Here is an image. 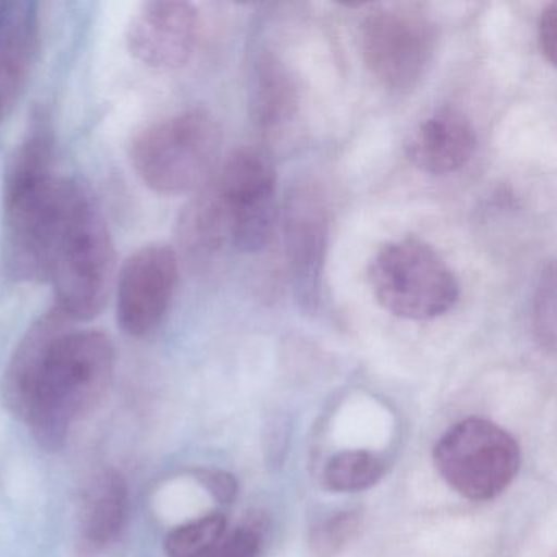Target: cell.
Instances as JSON below:
<instances>
[{"instance_id": "cell-3", "label": "cell", "mask_w": 557, "mask_h": 557, "mask_svg": "<svg viewBox=\"0 0 557 557\" xmlns=\"http://www.w3.org/2000/svg\"><path fill=\"white\" fill-rule=\"evenodd\" d=\"M115 262V244L96 195L86 182L64 178L48 282L54 286V306L73 324L102 314Z\"/></svg>"}, {"instance_id": "cell-23", "label": "cell", "mask_w": 557, "mask_h": 557, "mask_svg": "<svg viewBox=\"0 0 557 557\" xmlns=\"http://www.w3.org/2000/svg\"><path fill=\"white\" fill-rule=\"evenodd\" d=\"M537 45L541 53L546 58L550 66H556L557 60V2H550L543 12H541L540 22H537Z\"/></svg>"}, {"instance_id": "cell-8", "label": "cell", "mask_w": 557, "mask_h": 557, "mask_svg": "<svg viewBox=\"0 0 557 557\" xmlns=\"http://www.w3.org/2000/svg\"><path fill=\"white\" fill-rule=\"evenodd\" d=\"M226 221L227 240L244 253L260 252L276 218V171L263 149L244 146L211 182Z\"/></svg>"}, {"instance_id": "cell-20", "label": "cell", "mask_w": 557, "mask_h": 557, "mask_svg": "<svg viewBox=\"0 0 557 557\" xmlns=\"http://www.w3.org/2000/svg\"><path fill=\"white\" fill-rule=\"evenodd\" d=\"M533 327L537 342L554 351L556 347V267L547 263L541 273L533 299Z\"/></svg>"}, {"instance_id": "cell-11", "label": "cell", "mask_w": 557, "mask_h": 557, "mask_svg": "<svg viewBox=\"0 0 557 557\" xmlns=\"http://www.w3.org/2000/svg\"><path fill=\"white\" fill-rule=\"evenodd\" d=\"M200 38V12L184 0L139 5L126 27L128 53L143 66L175 71L187 66Z\"/></svg>"}, {"instance_id": "cell-12", "label": "cell", "mask_w": 557, "mask_h": 557, "mask_svg": "<svg viewBox=\"0 0 557 557\" xmlns=\"http://www.w3.org/2000/svg\"><path fill=\"white\" fill-rule=\"evenodd\" d=\"M40 51L38 5L28 0L0 4V123L12 115L34 74Z\"/></svg>"}, {"instance_id": "cell-15", "label": "cell", "mask_w": 557, "mask_h": 557, "mask_svg": "<svg viewBox=\"0 0 557 557\" xmlns=\"http://www.w3.org/2000/svg\"><path fill=\"white\" fill-rule=\"evenodd\" d=\"M129 491L126 479L107 469L90 488L84 507V536L90 546L102 549L122 533L128 517Z\"/></svg>"}, {"instance_id": "cell-10", "label": "cell", "mask_w": 557, "mask_h": 557, "mask_svg": "<svg viewBox=\"0 0 557 557\" xmlns=\"http://www.w3.org/2000/svg\"><path fill=\"white\" fill-rule=\"evenodd\" d=\"M289 276L299 306L318 308L329 243V211L321 191L312 184L289 190L283 210Z\"/></svg>"}, {"instance_id": "cell-1", "label": "cell", "mask_w": 557, "mask_h": 557, "mask_svg": "<svg viewBox=\"0 0 557 557\" xmlns=\"http://www.w3.org/2000/svg\"><path fill=\"white\" fill-rule=\"evenodd\" d=\"M50 115L38 110L4 175L2 265L18 283L48 282L63 205L64 178L54 168Z\"/></svg>"}, {"instance_id": "cell-21", "label": "cell", "mask_w": 557, "mask_h": 557, "mask_svg": "<svg viewBox=\"0 0 557 557\" xmlns=\"http://www.w3.org/2000/svg\"><path fill=\"white\" fill-rule=\"evenodd\" d=\"M262 547V524L247 521L223 537L207 557H260Z\"/></svg>"}, {"instance_id": "cell-17", "label": "cell", "mask_w": 557, "mask_h": 557, "mask_svg": "<svg viewBox=\"0 0 557 557\" xmlns=\"http://www.w3.org/2000/svg\"><path fill=\"white\" fill-rule=\"evenodd\" d=\"M386 459L367 449H347L329 459L324 484L338 494H354L376 485L386 474Z\"/></svg>"}, {"instance_id": "cell-13", "label": "cell", "mask_w": 557, "mask_h": 557, "mask_svg": "<svg viewBox=\"0 0 557 557\" xmlns=\"http://www.w3.org/2000/svg\"><path fill=\"white\" fill-rule=\"evenodd\" d=\"M475 146L478 136L471 120L461 110L443 107L413 129L406 154L410 164L425 174L449 175L471 161Z\"/></svg>"}, {"instance_id": "cell-14", "label": "cell", "mask_w": 557, "mask_h": 557, "mask_svg": "<svg viewBox=\"0 0 557 557\" xmlns=\"http://www.w3.org/2000/svg\"><path fill=\"white\" fill-rule=\"evenodd\" d=\"M299 106V89L292 71L272 54L253 67L250 115L260 129H276L292 122Z\"/></svg>"}, {"instance_id": "cell-16", "label": "cell", "mask_w": 557, "mask_h": 557, "mask_svg": "<svg viewBox=\"0 0 557 557\" xmlns=\"http://www.w3.org/2000/svg\"><path fill=\"white\" fill-rule=\"evenodd\" d=\"M177 237L184 252L194 260L208 259L227 240L223 208L210 182L182 210Z\"/></svg>"}, {"instance_id": "cell-5", "label": "cell", "mask_w": 557, "mask_h": 557, "mask_svg": "<svg viewBox=\"0 0 557 557\" xmlns=\"http://www.w3.org/2000/svg\"><path fill=\"white\" fill-rule=\"evenodd\" d=\"M368 280L381 308L407 321L442 318L459 298L455 272L430 244L417 237L381 247L371 260Z\"/></svg>"}, {"instance_id": "cell-19", "label": "cell", "mask_w": 557, "mask_h": 557, "mask_svg": "<svg viewBox=\"0 0 557 557\" xmlns=\"http://www.w3.org/2000/svg\"><path fill=\"white\" fill-rule=\"evenodd\" d=\"M363 515L360 510H344L319 521L309 534L311 549L319 557L341 554L360 533Z\"/></svg>"}, {"instance_id": "cell-18", "label": "cell", "mask_w": 557, "mask_h": 557, "mask_svg": "<svg viewBox=\"0 0 557 557\" xmlns=\"http://www.w3.org/2000/svg\"><path fill=\"white\" fill-rule=\"evenodd\" d=\"M226 534V518L211 513L188 521L172 530L165 537L169 557H207Z\"/></svg>"}, {"instance_id": "cell-7", "label": "cell", "mask_w": 557, "mask_h": 557, "mask_svg": "<svg viewBox=\"0 0 557 557\" xmlns=\"http://www.w3.org/2000/svg\"><path fill=\"white\" fill-rule=\"evenodd\" d=\"M361 58L386 89L406 92L426 74L436 51V28L426 15L406 5H383L364 17Z\"/></svg>"}, {"instance_id": "cell-9", "label": "cell", "mask_w": 557, "mask_h": 557, "mask_svg": "<svg viewBox=\"0 0 557 557\" xmlns=\"http://www.w3.org/2000/svg\"><path fill=\"white\" fill-rule=\"evenodd\" d=\"M178 257L168 244L143 246L123 262L116 280V324L143 338L161 327L174 301Z\"/></svg>"}, {"instance_id": "cell-4", "label": "cell", "mask_w": 557, "mask_h": 557, "mask_svg": "<svg viewBox=\"0 0 557 557\" xmlns=\"http://www.w3.org/2000/svg\"><path fill=\"white\" fill-rule=\"evenodd\" d=\"M221 139L213 113L197 107L146 126L133 139L129 161L154 194H190L210 182Z\"/></svg>"}, {"instance_id": "cell-22", "label": "cell", "mask_w": 557, "mask_h": 557, "mask_svg": "<svg viewBox=\"0 0 557 557\" xmlns=\"http://www.w3.org/2000/svg\"><path fill=\"white\" fill-rule=\"evenodd\" d=\"M195 478L220 504H233L236 500L237 482L230 472L201 468L195 471Z\"/></svg>"}, {"instance_id": "cell-6", "label": "cell", "mask_w": 557, "mask_h": 557, "mask_svg": "<svg viewBox=\"0 0 557 557\" xmlns=\"http://www.w3.org/2000/svg\"><path fill=\"white\" fill-rule=\"evenodd\" d=\"M433 462L446 484L462 497L491 500L513 482L520 469V445L497 423L471 417L440 436Z\"/></svg>"}, {"instance_id": "cell-2", "label": "cell", "mask_w": 557, "mask_h": 557, "mask_svg": "<svg viewBox=\"0 0 557 557\" xmlns=\"http://www.w3.org/2000/svg\"><path fill=\"white\" fill-rule=\"evenodd\" d=\"M115 373V347L99 331L61 332L45 350L22 420L47 451H60L74 420L102 403Z\"/></svg>"}]
</instances>
